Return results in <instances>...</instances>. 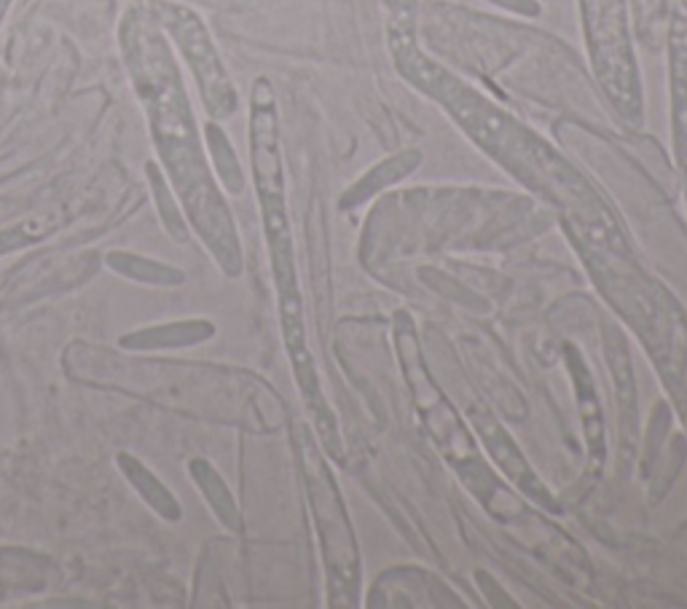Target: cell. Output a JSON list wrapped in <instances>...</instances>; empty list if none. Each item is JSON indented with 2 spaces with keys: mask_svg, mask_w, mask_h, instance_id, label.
<instances>
[{
  "mask_svg": "<svg viewBox=\"0 0 687 609\" xmlns=\"http://www.w3.org/2000/svg\"><path fill=\"white\" fill-rule=\"evenodd\" d=\"M121 44L130 65L135 89L151 119L156 151H159L175 193L180 197L188 221L197 229L199 240L210 250L229 277L242 269V247L236 226L223 197L218 193L215 180L207 169L202 145H199L193 113L188 108V97L180 73L175 68L167 41L156 30V24L132 11L121 27Z\"/></svg>",
  "mask_w": 687,
  "mask_h": 609,
  "instance_id": "cell-1",
  "label": "cell"
},
{
  "mask_svg": "<svg viewBox=\"0 0 687 609\" xmlns=\"http://www.w3.org/2000/svg\"><path fill=\"white\" fill-rule=\"evenodd\" d=\"M296 443L303 480H307L309 505H312L314 523H318L331 605H355L357 588H361V556H357V540L344 510L342 495H339L336 478L328 470L307 428H296Z\"/></svg>",
  "mask_w": 687,
  "mask_h": 609,
  "instance_id": "cell-2",
  "label": "cell"
},
{
  "mask_svg": "<svg viewBox=\"0 0 687 609\" xmlns=\"http://www.w3.org/2000/svg\"><path fill=\"white\" fill-rule=\"evenodd\" d=\"M588 54L607 100L631 126L642 121V89L625 0H580Z\"/></svg>",
  "mask_w": 687,
  "mask_h": 609,
  "instance_id": "cell-3",
  "label": "cell"
},
{
  "mask_svg": "<svg viewBox=\"0 0 687 609\" xmlns=\"http://www.w3.org/2000/svg\"><path fill=\"white\" fill-rule=\"evenodd\" d=\"M251 158L261 215H264L266 242L290 236L288 202H285V169L279 151V121L275 91L266 78H258L251 102Z\"/></svg>",
  "mask_w": 687,
  "mask_h": 609,
  "instance_id": "cell-4",
  "label": "cell"
},
{
  "mask_svg": "<svg viewBox=\"0 0 687 609\" xmlns=\"http://www.w3.org/2000/svg\"><path fill=\"white\" fill-rule=\"evenodd\" d=\"M156 14H159V22L164 27L169 30L175 44L180 46L188 65H191L193 76L199 81V91H202V100L212 119H226V115L234 113L236 91L231 87L229 73L223 68L202 20L193 11L184 9V5L169 3L156 5Z\"/></svg>",
  "mask_w": 687,
  "mask_h": 609,
  "instance_id": "cell-5",
  "label": "cell"
},
{
  "mask_svg": "<svg viewBox=\"0 0 687 609\" xmlns=\"http://www.w3.org/2000/svg\"><path fill=\"white\" fill-rule=\"evenodd\" d=\"M668 54H672L674 148L687 178V0H672Z\"/></svg>",
  "mask_w": 687,
  "mask_h": 609,
  "instance_id": "cell-6",
  "label": "cell"
},
{
  "mask_svg": "<svg viewBox=\"0 0 687 609\" xmlns=\"http://www.w3.org/2000/svg\"><path fill=\"white\" fill-rule=\"evenodd\" d=\"M119 470L124 473V478L130 480L132 489L143 497V502L148 505L154 513H159L164 521H180L184 513H180L178 497H175L173 491H169L167 486L143 465V462L135 459L132 454H119Z\"/></svg>",
  "mask_w": 687,
  "mask_h": 609,
  "instance_id": "cell-7",
  "label": "cell"
},
{
  "mask_svg": "<svg viewBox=\"0 0 687 609\" xmlns=\"http://www.w3.org/2000/svg\"><path fill=\"white\" fill-rule=\"evenodd\" d=\"M212 336L210 322H175V325H162L151 328V331L132 333L121 341V346L126 350H156V346H184V344H197Z\"/></svg>",
  "mask_w": 687,
  "mask_h": 609,
  "instance_id": "cell-8",
  "label": "cell"
},
{
  "mask_svg": "<svg viewBox=\"0 0 687 609\" xmlns=\"http://www.w3.org/2000/svg\"><path fill=\"white\" fill-rule=\"evenodd\" d=\"M106 264L111 266L115 274L126 279H135V283H145V285H164V288H173V285L184 283V272L173 269V266L159 264V261H151L143 258V255H132V253H108Z\"/></svg>",
  "mask_w": 687,
  "mask_h": 609,
  "instance_id": "cell-9",
  "label": "cell"
},
{
  "mask_svg": "<svg viewBox=\"0 0 687 609\" xmlns=\"http://www.w3.org/2000/svg\"><path fill=\"white\" fill-rule=\"evenodd\" d=\"M419 162H422V154H419V151H403V154L387 158V162H381L379 167L370 169V173L357 182V186H352V191L344 197V204H352V202L357 204V202H363V199L374 197L376 191L387 188L390 182L406 178L413 167H419Z\"/></svg>",
  "mask_w": 687,
  "mask_h": 609,
  "instance_id": "cell-10",
  "label": "cell"
},
{
  "mask_svg": "<svg viewBox=\"0 0 687 609\" xmlns=\"http://www.w3.org/2000/svg\"><path fill=\"white\" fill-rule=\"evenodd\" d=\"M188 473L197 480V486L202 489L207 502H210L212 513L218 516L229 529H240V516H236V505L231 499L226 484L221 480V475L212 470L204 459H191L188 462Z\"/></svg>",
  "mask_w": 687,
  "mask_h": 609,
  "instance_id": "cell-11",
  "label": "cell"
},
{
  "mask_svg": "<svg viewBox=\"0 0 687 609\" xmlns=\"http://www.w3.org/2000/svg\"><path fill=\"white\" fill-rule=\"evenodd\" d=\"M207 143H210L212 158H215L218 178L223 180V186H226L229 191L240 193L242 186H245V180H242L240 162H236V156H234V151H231L226 135H223V132L218 130L215 124H207Z\"/></svg>",
  "mask_w": 687,
  "mask_h": 609,
  "instance_id": "cell-12",
  "label": "cell"
},
{
  "mask_svg": "<svg viewBox=\"0 0 687 609\" xmlns=\"http://www.w3.org/2000/svg\"><path fill=\"white\" fill-rule=\"evenodd\" d=\"M148 178L151 182H154V191H156V199H159V212H162V221L164 226L169 229V234H175L178 240H186V229H184V221H180V212L178 207H175L173 202V193L167 191V182L162 180L159 169L156 167H148Z\"/></svg>",
  "mask_w": 687,
  "mask_h": 609,
  "instance_id": "cell-13",
  "label": "cell"
},
{
  "mask_svg": "<svg viewBox=\"0 0 687 609\" xmlns=\"http://www.w3.org/2000/svg\"><path fill=\"white\" fill-rule=\"evenodd\" d=\"M46 236V223L44 221H24L20 226L0 231V255H9L14 250L35 245L38 240Z\"/></svg>",
  "mask_w": 687,
  "mask_h": 609,
  "instance_id": "cell-14",
  "label": "cell"
},
{
  "mask_svg": "<svg viewBox=\"0 0 687 609\" xmlns=\"http://www.w3.org/2000/svg\"><path fill=\"white\" fill-rule=\"evenodd\" d=\"M636 30L647 44H653V35H658V24L664 22L666 0H634Z\"/></svg>",
  "mask_w": 687,
  "mask_h": 609,
  "instance_id": "cell-15",
  "label": "cell"
},
{
  "mask_svg": "<svg viewBox=\"0 0 687 609\" xmlns=\"http://www.w3.org/2000/svg\"><path fill=\"white\" fill-rule=\"evenodd\" d=\"M497 5H505V9L510 11H519V14H527V16H534L540 11V5L534 3V0H495Z\"/></svg>",
  "mask_w": 687,
  "mask_h": 609,
  "instance_id": "cell-16",
  "label": "cell"
},
{
  "mask_svg": "<svg viewBox=\"0 0 687 609\" xmlns=\"http://www.w3.org/2000/svg\"><path fill=\"white\" fill-rule=\"evenodd\" d=\"M5 3H9V0H0V16H3V9H5Z\"/></svg>",
  "mask_w": 687,
  "mask_h": 609,
  "instance_id": "cell-17",
  "label": "cell"
}]
</instances>
